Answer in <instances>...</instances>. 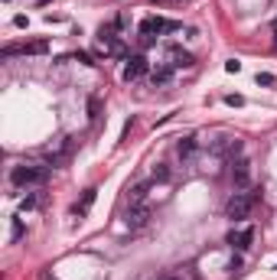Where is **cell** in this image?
<instances>
[{
	"mask_svg": "<svg viewBox=\"0 0 277 280\" xmlns=\"http://www.w3.org/2000/svg\"><path fill=\"white\" fill-rule=\"evenodd\" d=\"M10 179H13V186H20V189H29V186H42V183L49 179V166L20 163V166H13Z\"/></svg>",
	"mask_w": 277,
	"mask_h": 280,
	"instance_id": "obj_1",
	"label": "cell"
},
{
	"mask_svg": "<svg viewBox=\"0 0 277 280\" xmlns=\"http://www.w3.org/2000/svg\"><path fill=\"white\" fill-rule=\"evenodd\" d=\"M153 183H170V166H166V163L153 166Z\"/></svg>",
	"mask_w": 277,
	"mask_h": 280,
	"instance_id": "obj_14",
	"label": "cell"
},
{
	"mask_svg": "<svg viewBox=\"0 0 277 280\" xmlns=\"http://www.w3.org/2000/svg\"><path fill=\"white\" fill-rule=\"evenodd\" d=\"M36 3H49V0H36Z\"/></svg>",
	"mask_w": 277,
	"mask_h": 280,
	"instance_id": "obj_29",
	"label": "cell"
},
{
	"mask_svg": "<svg viewBox=\"0 0 277 280\" xmlns=\"http://www.w3.org/2000/svg\"><path fill=\"white\" fill-rule=\"evenodd\" d=\"M225 104H232V108H242L245 98H242V95H225Z\"/></svg>",
	"mask_w": 277,
	"mask_h": 280,
	"instance_id": "obj_18",
	"label": "cell"
},
{
	"mask_svg": "<svg viewBox=\"0 0 277 280\" xmlns=\"http://www.w3.org/2000/svg\"><path fill=\"white\" fill-rule=\"evenodd\" d=\"M75 59H78V62H85V65H91V55H88V52H82V49L75 52Z\"/></svg>",
	"mask_w": 277,
	"mask_h": 280,
	"instance_id": "obj_23",
	"label": "cell"
},
{
	"mask_svg": "<svg viewBox=\"0 0 277 280\" xmlns=\"http://www.w3.org/2000/svg\"><path fill=\"white\" fill-rule=\"evenodd\" d=\"M95 199H98V189H95V186L82 192V199L75 202V215H78V219H85V215H88V209L95 205Z\"/></svg>",
	"mask_w": 277,
	"mask_h": 280,
	"instance_id": "obj_10",
	"label": "cell"
},
{
	"mask_svg": "<svg viewBox=\"0 0 277 280\" xmlns=\"http://www.w3.org/2000/svg\"><path fill=\"white\" fill-rule=\"evenodd\" d=\"M147 192H150V183H137L131 192H127V202H131V205H140L147 199Z\"/></svg>",
	"mask_w": 277,
	"mask_h": 280,
	"instance_id": "obj_12",
	"label": "cell"
},
{
	"mask_svg": "<svg viewBox=\"0 0 277 280\" xmlns=\"http://www.w3.org/2000/svg\"><path fill=\"white\" fill-rule=\"evenodd\" d=\"M39 280H55V277H49V274H46V271H42V274H39Z\"/></svg>",
	"mask_w": 277,
	"mask_h": 280,
	"instance_id": "obj_26",
	"label": "cell"
},
{
	"mask_svg": "<svg viewBox=\"0 0 277 280\" xmlns=\"http://www.w3.org/2000/svg\"><path fill=\"white\" fill-rule=\"evenodd\" d=\"M251 241H255V228H232L229 238H225V245L235 248V251H248Z\"/></svg>",
	"mask_w": 277,
	"mask_h": 280,
	"instance_id": "obj_6",
	"label": "cell"
},
{
	"mask_svg": "<svg viewBox=\"0 0 277 280\" xmlns=\"http://www.w3.org/2000/svg\"><path fill=\"white\" fill-rule=\"evenodd\" d=\"M170 65H173V68H193L196 59H193V52H186V49L170 46Z\"/></svg>",
	"mask_w": 277,
	"mask_h": 280,
	"instance_id": "obj_8",
	"label": "cell"
},
{
	"mask_svg": "<svg viewBox=\"0 0 277 280\" xmlns=\"http://www.w3.org/2000/svg\"><path fill=\"white\" fill-rule=\"evenodd\" d=\"M98 108H101V104H98V98H91V104H88V111H91V117H98Z\"/></svg>",
	"mask_w": 277,
	"mask_h": 280,
	"instance_id": "obj_25",
	"label": "cell"
},
{
	"mask_svg": "<svg viewBox=\"0 0 277 280\" xmlns=\"http://www.w3.org/2000/svg\"><path fill=\"white\" fill-rule=\"evenodd\" d=\"M114 26L124 29V26H127V16H124V13H118V16H114Z\"/></svg>",
	"mask_w": 277,
	"mask_h": 280,
	"instance_id": "obj_22",
	"label": "cell"
},
{
	"mask_svg": "<svg viewBox=\"0 0 277 280\" xmlns=\"http://www.w3.org/2000/svg\"><path fill=\"white\" fill-rule=\"evenodd\" d=\"M36 205H39V196H36V192H29V196L23 199V205H20V209H23V212H29V209H36Z\"/></svg>",
	"mask_w": 277,
	"mask_h": 280,
	"instance_id": "obj_16",
	"label": "cell"
},
{
	"mask_svg": "<svg viewBox=\"0 0 277 280\" xmlns=\"http://www.w3.org/2000/svg\"><path fill=\"white\" fill-rule=\"evenodd\" d=\"M232 183L238 192H245L251 186V163L248 160H232Z\"/></svg>",
	"mask_w": 277,
	"mask_h": 280,
	"instance_id": "obj_5",
	"label": "cell"
},
{
	"mask_svg": "<svg viewBox=\"0 0 277 280\" xmlns=\"http://www.w3.org/2000/svg\"><path fill=\"white\" fill-rule=\"evenodd\" d=\"M274 46H277V20H274Z\"/></svg>",
	"mask_w": 277,
	"mask_h": 280,
	"instance_id": "obj_27",
	"label": "cell"
},
{
	"mask_svg": "<svg viewBox=\"0 0 277 280\" xmlns=\"http://www.w3.org/2000/svg\"><path fill=\"white\" fill-rule=\"evenodd\" d=\"M20 52L23 55H46L49 52V42L46 39H33V42H26V46H20Z\"/></svg>",
	"mask_w": 277,
	"mask_h": 280,
	"instance_id": "obj_11",
	"label": "cell"
},
{
	"mask_svg": "<svg viewBox=\"0 0 277 280\" xmlns=\"http://www.w3.org/2000/svg\"><path fill=\"white\" fill-rule=\"evenodd\" d=\"M170 78H173V65H170V62H163V65H157V68L150 72L153 88H163V85H170Z\"/></svg>",
	"mask_w": 277,
	"mask_h": 280,
	"instance_id": "obj_9",
	"label": "cell"
},
{
	"mask_svg": "<svg viewBox=\"0 0 277 280\" xmlns=\"http://www.w3.org/2000/svg\"><path fill=\"white\" fill-rule=\"evenodd\" d=\"M196 147H199V144H196V137H183L180 144H176V153L186 160V157H193V153H196Z\"/></svg>",
	"mask_w": 277,
	"mask_h": 280,
	"instance_id": "obj_13",
	"label": "cell"
},
{
	"mask_svg": "<svg viewBox=\"0 0 277 280\" xmlns=\"http://www.w3.org/2000/svg\"><path fill=\"white\" fill-rule=\"evenodd\" d=\"M131 127H134V117L124 124V130H121V140H127V137H131Z\"/></svg>",
	"mask_w": 277,
	"mask_h": 280,
	"instance_id": "obj_21",
	"label": "cell"
},
{
	"mask_svg": "<svg viewBox=\"0 0 277 280\" xmlns=\"http://www.w3.org/2000/svg\"><path fill=\"white\" fill-rule=\"evenodd\" d=\"M26 23H29V20H26V16H23V13H16V16H13V26H20V29H23V26H26Z\"/></svg>",
	"mask_w": 277,
	"mask_h": 280,
	"instance_id": "obj_24",
	"label": "cell"
},
{
	"mask_svg": "<svg viewBox=\"0 0 277 280\" xmlns=\"http://www.w3.org/2000/svg\"><path fill=\"white\" fill-rule=\"evenodd\" d=\"M255 202H258V192L255 189L235 192V196L229 199V205H225V219H229V222H245V219H248V212L255 209Z\"/></svg>",
	"mask_w": 277,
	"mask_h": 280,
	"instance_id": "obj_2",
	"label": "cell"
},
{
	"mask_svg": "<svg viewBox=\"0 0 277 280\" xmlns=\"http://www.w3.org/2000/svg\"><path fill=\"white\" fill-rule=\"evenodd\" d=\"M16 52H20V49H16V46H3V59H13Z\"/></svg>",
	"mask_w": 277,
	"mask_h": 280,
	"instance_id": "obj_20",
	"label": "cell"
},
{
	"mask_svg": "<svg viewBox=\"0 0 277 280\" xmlns=\"http://www.w3.org/2000/svg\"><path fill=\"white\" fill-rule=\"evenodd\" d=\"M10 235H13V241H20L23 235H26V225H23V219H13V225H10Z\"/></svg>",
	"mask_w": 277,
	"mask_h": 280,
	"instance_id": "obj_15",
	"label": "cell"
},
{
	"mask_svg": "<svg viewBox=\"0 0 277 280\" xmlns=\"http://www.w3.org/2000/svg\"><path fill=\"white\" fill-rule=\"evenodd\" d=\"M176 29H183V23L166 20V16H147V20L140 23V36H150V39H157V36H163V33H176Z\"/></svg>",
	"mask_w": 277,
	"mask_h": 280,
	"instance_id": "obj_3",
	"label": "cell"
},
{
	"mask_svg": "<svg viewBox=\"0 0 277 280\" xmlns=\"http://www.w3.org/2000/svg\"><path fill=\"white\" fill-rule=\"evenodd\" d=\"M225 72H242V62H235V59L225 62Z\"/></svg>",
	"mask_w": 277,
	"mask_h": 280,
	"instance_id": "obj_19",
	"label": "cell"
},
{
	"mask_svg": "<svg viewBox=\"0 0 277 280\" xmlns=\"http://www.w3.org/2000/svg\"><path fill=\"white\" fill-rule=\"evenodd\" d=\"M255 82H258V85H264V88H271V85H274L277 78L271 75V72H258V78H255Z\"/></svg>",
	"mask_w": 277,
	"mask_h": 280,
	"instance_id": "obj_17",
	"label": "cell"
},
{
	"mask_svg": "<svg viewBox=\"0 0 277 280\" xmlns=\"http://www.w3.org/2000/svg\"><path fill=\"white\" fill-rule=\"evenodd\" d=\"M127 225H131V228H144L147 225V222H150V209H147V205L144 202H140V205H131V209H127Z\"/></svg>",
	"mask_w": 277,
	"mask_h": 280,
	"instance_id": "obj_7",
	"label": "cell"
},
{
	"mask_svg": "<svg viewBox=\"0 0 277 280\" xmlns=\"http://www.w3.org/2000/svg\"><path fill=\"white\" fill-rule=\"evenodd\" d=\"M163 280H183V277H163Z\"/></svg>",
	"mask_w": 277,
	"mask_h": 280,
	"instance_id": "obj_28",
	"label": "cell"
},
{
	"mask_svg": "<svg viewBox=\"0 0 277 280\" xmlns=\"http://www.w3.org/2000/svg\"><path fill=\"white\" fill-rule=\"evenodd\" d=\"M147 72H150V62H147V55H131L124 65V82H137V78H144Z\"/></svg>",
	"mask_w": 277,
	"mask_h": 280,
	"instance_id": "obj_4",
	"label": "cell"
}]
</instances>
